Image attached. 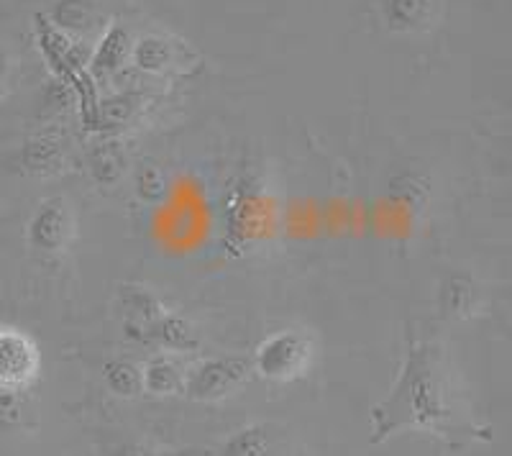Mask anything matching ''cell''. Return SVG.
<instances>
[{"instance_id": "cell-1", "label": "cell", "mask_w": 512, "mask_h": 456, "mask_svg": "<svg viewBox=\"0 0 512 456\" xmlns=\"http://www.w3.org/2000/svg\"><path fill=\"white\" fill-rule=\"evenodd\" d=\"M428 431L451 439L464 428V410L451 364L436 341L408 339L397 385L390 398L372 413V441L397 436L400 431Z\"/></svg>"}, {"instance_id": "cell-2", "label": "cell", "mask_w": 512, "mask_h": 456, "mask_svg": "<svg viewBox=\"0 0 512 456\" xmlns=\"http://www.w3.org/2000/svg\"><path fill=\"white\" fill-rule=\"evenodd\" d=\"M121 290L123 326H126L128 336L172 351L198 346V336L190 328V323L164 308L157 295L141 290V287H121Z\"/></svg>"}, {"instance_id": "cell-3", "label": "cell", "mask_w": 512, "mask_h": 456, "mask_svg": "<svg viewBox=\"0 0 512 456\" xmlns=\"http://www.w3.org/2000/svg\"><path fill=\"white\" fill-rule=\"evenodd\" d=\"M313 339L297 328H282L269 334L254 349L251 369L269 382L300 380L313 364Z\"/></svg>"}, {"instance_id": "cell-4", "label": "cell", "mask_w": 512, "mask_h": 456, "mask_svg": "<svg viewBox=\"0 0 512 456\" xmlns=\"http://www.w3.org/2000/svg\"><path fill=\"white\" fill-rule=\"evenodd\" d=\"M251 372H254L251 359L236 357V354L203 359L185 369L182 395L198 400V403H213V400H221L233 390H239L249 380Z\"/></svg>"}, {"instance_id": "cell-5", "label": "cell", "mask_w": 512, "mask_h": 456, "mask_svg": "<svg viewBox=\"0 0 512 456\" xmlns=\"http://www.w3.org/2000/svg\"><path fill=\"white\" fill-rule=\"evenodd\" d=\"M41 377V351L26 331L0 326V392H26Z\"/></svg>"}, {"instance_id": "cell-6", "label": "cell", "mask_w": 512, "mask_h": 456, "mask_svg": "<svg viewBox=\"0 0 512 456\" xmlns=\"http://www.w3.org/2000/svg\"><path fill=\"white\" fill-rule=\"evenodd\" d=\"M72 234H75V218L67 203L59 198L44 200L39 205V211L29 221V239L31 249L41 254H62L70 246Z\"/></svg>"}, {"instance_id": "cell-7", "label": "cell", "mask_w": 512, "mask_h": 456, "mask_svg": "<svg viewBox=\"0 0 512 456\" xmlns=\"http://www.w3.org/2000/svg\"><path fill=\"white\" fill-rule=\"evenodd\" d=\"M182 382H185V367L172 354H164V351L149 359L141 369V387L154 398L182 395Z\"/></svg>"}, {"instance_id": "cell-8", "label": "cell", "mask_w": 512, "mask_h": 456, "mask_svg": "<svg viewBox=\"0 0 512 456\" xmlns=\"http://www.w3.org/2000/svg\"><path fill=\"white\" fill-rule=\"evenodd\" d=\"M274 441L277 436L269 423H249L223 441L218 456H272Z\"/></svg>"}, {"instance_id": "cell-9", "label": "cell", "mask_w": 512, "mask_h": 456, "mask_svg": "<svg viewBox=\"0 0 512 456\" xmlns=\"http://www.w3.org/2000/svg\"><path fill=\"white\" fill-rule=\"evenodd\" d=\"M103 382L118 398H136L139 392H144V387H141V369L136 364L126 362V359H111V362L105 364Z\"/></svg>"}]
</instances>
